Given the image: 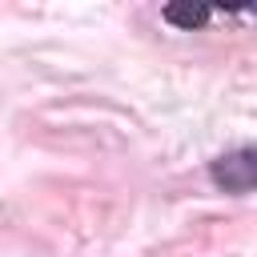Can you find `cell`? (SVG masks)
Returning a JSON list of instances; mask_svg holds the SVG:
<instances>
[{
  "mask_svg": "<svg viewBox=\"0 0 257 257\" xmlns=\"http://www.w3.org/2000/svg\"><path fill=\"white\" fill-rule=\"evenodd\" d=\"M209 177L217 189L241 197V193H253L257 189V145H245V149H233L225 157H217L209 165Z\"/></svg>",
  "mask_w": 257,
  "mask_h": 257,
  "instance_id": "1",
  "label": "cell"
},
{
  "mask_svg": "<svg viewBox=\"0 0 257 257\" xmlns=\"http://www.w3.org/2000/svg\"><path fill=\"white\" fill-rule=\"evenodd\" d=\"M165 20L173 24V28H185V32H193V28H201L205 20H209V8L205 4H193V0H177V4H165Z\"/></svg>",
  "mask_w": 257,
  "mask_h": 257,
  "instance_id": "2",
  "label": "cell"
}]
</instances>
